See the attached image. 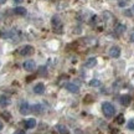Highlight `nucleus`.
I'll return each instance as SVG.
<instances>
[{"label":"nucleus","instance_id":"nucleus-19","mask_svg":"<svg viewBox=\"0 0 134 134\" xmlns=\"http://www.w3.org/2000/svg\"><path fill=\"white\" fill-rule=\"evenodd\" d=\"M32 110L35 112V113H37V112H41V105L40 104H35L32 107Z\"/></svg>","mask_w":134,"mask_h":134},{"label":"nucleus","instance_id":"nucleus-3","mask_svg":"<svg viewBox=\"0 0 134 134\" xmlns=\"http://www.w3.org/2000/svg\"><path fill=\"white\" fill-rule=\"evenodd\" d=\"M34 47L31 46V45H26V46H24V47L20 50V55L21 56H31L34 53Z\"/></svg>","mask_w":134,"mask_h":134},{"label":"nucleus","instance_id":"nucleus-1","mask_svg":"<svg viewBox=\"0 0 134 134\" xmlns=\"http://www.w3.org/2000/svg\"><path fill=\"white\" fill-rule=\"evenodd\" d=\"M102 112H103V114L107 117V118H112L115 113V108L114 105L109 103V102H103L102 103Z\"/></svg>","mask_w":134,"mask_h":134},{"label":"nucleus","instance_id":"nucleus-7","mask_svg":"<svg viewBox=\"0 0 134 134\" xmlns=\"http://www.w3.org/2000/svg\"><path fill=\"white\" fill-rule=\"evenodd\" d=\"M119 102H120V104L122 105H129L130 104V102H132V98H130L129 94H123V96H120L119 98Z\"/></svg>","mask_w":134,"mask_h":134},{"label":"nucleus","instance_id":"nucleus-12","mask_svg":"<svg viewBox=\"0 0 134 134\" xmlns=\"http://www.w3.org/2000/svg\"><path fill=\"white\" fill-rule=\"evenodd\" d=\"M10 104V98L8 96H0V105L1 107H6Z\"/></svg>","mask_w":134,"mask_h":134},{"label":"nucleus","instance_id":"nucleus-20","mask_svg":"<svg viewBox=\"0 0 134 134\" xmlns=\"http://www.w3.org/2000/svg\"><path fill=\"white\" fill-rule=\"evenodd\" d=\"M127 127H128V129L134 130V122H133V120H130L129 123H128V125H127Z\"/></svg>","mask_w":134,"mask_h":134},{"label":"nucleus","instance_id":"nucleus-26","mask_svg":"<svg viewBox=\"0 0 134 134\" xmlns=\"http://www.w3.org/2000/svg\"><path fill=\"white\" fill-rule=\"evenodd\" d=\"M5 1H6V0H0V4H4Z\"/></svg>","mask_w":134,"mask_h":134},{"label":"nucleus","instance_id":"nucleus-18","mask_svg":"<svg viewBox=\"0 0 134 134\" xmlns=\"http://www.w3.org/2000/svg\"><path fill=\"white\" fill-rule=\"evenodd\" d=\"M128 3H129V0H119V1H118V5H119L120 8H124V6L128 5Z\"/></svg>","mask_w":134,"mask_h":134},{"label":"nucleus","instance_id":"nucleus-9","mask_svg":"<svg viewBox=\"0 0 134 134\" xmlns=\"http://www.w3.org/2000/svg\"><path fill=\"white\" fill-rule=\"evenodd\" d=\"M34 92L35 93H37V94H42L43 92H45V86H43V83H37V85H35L34 87Z\"/></svg>","mask_w":134,"mask_h":134},{"label":"nucleus","instance_id":"nucleus-16","mask_svg":"<svg viewBox=\"0 0 134 134\" xmlns=\"http://www.w3.org/2000/svg\"><path fill=\"white\" fill-rule=\"evenodd\" d=\"M115 122H117L118 124H123V123H124V115H123V114H119L118 117H117Z\"/></svg>","mask_w":134,"mask_h":134},{"label":"nucleus","instance_id":"nucleus-4","mask_svg":"<svg viewBox=\"0 0 134 134\" xmlns=\"http://www.w3.org/2000/svg\"><path fill=\"white\" fill-rule=\"evenodd\" d=\"M24 70L27 72H31L34 71L35 68H36V63H35V61H32V60H27V61H25L24 62Z\"/></svg>","mask_w":134,"mask_h":134},{"label":"nucleus","instance_id":"nucleus-25","mask_svg":"<svg viewBox=\"0 0 134 134\" xmlns=\"http://www.w3.org/2000/svg\"><path fill=\"white\" fill-rule=\"evenodd\" d=\"M3 128H4V124H3V122L0 120V130H3Z\"/></svg>","mask_w":134,"mask_h":134},{"label":"nucleus","instance_id":"nucleus-11","mask_svg":"<svg viewBox=\"0 0 134 134\" xmlns=\"http://www.w3.org/2000/svg\"><path fill=\"white\" fill-rule=\"evenodd\" d=\"M85 66L88 67V68H92V67L97 66V58L92 57V58H88L86 61V63H85Z\"/></svg>","mask_w":134,"mask_h":134},{"label":"nucleus","instance_id":"nucleus-15","mask_svg":"<svg viewBox=\"0 0 134 134\" xmlns=\"http://www.w3.org/2000/svg\"><path fill=\"white\" fill-rule=\"evenodd\" d=\"M124 31H125V26L123 24H118L117 26H115V32L117 34H119L120 35V34L124 32Z\"/></svg>","mask_w":134,"mask_h":134},{"label":"nucleus","instance_id":"nucleus-2","mask_svg":"<svg viewBox=\"0 0 134 134\" xmlns=\"http://www.w3.org/2000/svg\"><path fill=\"white\" fill-rule=\"evenodd\" d=\"M52 29L57 34L62 32V23H61L60 18H57V16H53L52 18Z\"/></svg>","mask_w":134,"mask_h":134},{"label":"nucleus","instance_id":"nucleus-14","mask_svg":"<svg viewBox=\"0 0 134 134\" xmlns=\"http://www.w3.org/2000/svg\"><path fill=\"white\" fill-rule=\"evenodd\" d=\"M14 13L16 15L24 16V15H26V9H25V8H23V6H16V8L14 9Z\"/></svg>","mask_w":134,"mask_h":134},{"label":"nucleus","instance_id":"nucleus-22","mask_svg":"<svg viewBox=\"0 0 134 134\" xmlns=\"http://www.w3.org/2000/svg\"><path fill=\"white\" fill-rule=\"evenodd\" d=\"M14 134H25L24 130H18V132H15Z\"/></svg>","mask_w":134,"mask_h":134},{"label":"nucleus","instance_id":"nucleus-17","mask_svg":"<svg viewBox=\"0 0 134 134\" xmlns=\"http://www.w3.org/2000/svg\"><path fill=\"white\" fill-rule=\"evenodd\" d=\"M90 86H92V87H98V86H100V82L98 81V80H92V81L90 82Z\"/></svg>","mask_w":134,"mask_h":134},{"label":"nucleus","instance_id":"nucleus-8","mask_svg":"<svg viewBox=\"0 0 134 134\" xmlns=\"http://www.w3.org/2000/svg\"><path fill=\"white\" fill-rule=\"evenodd\" d=\"M29 112H30V104L27 103V102H23L21 105H20V113H21V114H24V115H26Z\"/></svg>","mask_w":134,"mask_h":134},{"label":"nucleus","instance_id":"nucleus-21","mask_svg":"<svg viewBox=\"0 0 134 134\" xmlns=\"http://www.w3.org/2000/svg\"><path fill=\"white\" fill-rule=\"evenodd\" d=\"M3 117L9 120V119H10V113H6V112H4V113H3Z\"/></svg>","mask_w":134,"mask_h":134},{"label":"nucleus","instance_id":"nucleus-27","mask_svg":"<svg viewBox=\"0 0 134 134\" xmlns=\"http://www.w3.org/2000/svg\"><path fill=\"white\" fill-rule=\"evenodd\" d=\"M133 11H134V5H133Z\"/></svg>","mask_w":134,"mask_h":134},{"label":"nucleus","instance_id":"nucleus-23","mask_svg":"<svg viewBox=\"0 0 134 134\" xmlns=\"http://www.w3.org/2000/svg\"><path fill=\"white\" fill-rule=\"evenodd\" d=\"M130 41H132V42H134V32L130 35Z\"/></svg>","mask_w":134,"mask_h":134},{"label":"nucleus","instance_id":"nucleus-5","mask_svg":"<svg viewBox=\"0 0 134 134\" xmlns=\"http://www.w3.org/2000/svg\"><path fill=\"white\" fill-rule=\"evenodd\" d=\"M109 56L113 58H118L120 56V47L119 46H112L109 50Z\"/></svg>","mask_w":134,"mask_h":134},{"label":"nucleus","instance_id":"nucleus-6","mask_svg":"<svg viewBox=\"0 0 134 134\" xmlns=\"http://www.w3.org/2000/svg\"><path fill=\"white\" fill-rule=\"evenodd\" d=\"M65 88H66L67 91L72 92V93H77V92L80 91V87L77 86V85H75V83H71V82L66 83V85H65Z\"/></svg>","mask_w":134,"mask_h":134},{"label":"nucleus","instance_id":"nucleus-13","mask_svg":"<svg viewBox=\"0 0 134 134\" xmlns=\"http://www.w3.org/2000/svg\"><path fill=\"white\" fill-rule=\"evenodd\" d=\"M56 129H57V132L60 134H70V130L67 129L65 125H62V124H57L56 125Z\"/></svg>","mask_w":134,"mask_h":134},{"label":"nucleus","instance_id":"nucleus-24","mask_svg":"<svg viewBox=\"0 0 134 134\" xmlns=\"http://www.w3.org/2000/svg\"><path fill=\"white\" fill-rule=\"evenodd\" d=\"M14 3H16V4H20V3H23V0H13Z\"/></svg>","mask_w":134,"mask_h":134},{"label":"nucleus","instance_id":"nucleus-10","mask_svg":"<svg viewBox=\"0 0 134 134\" xmlns=\"http://www.w3.org/2000/svg\"><path fill=\"white\" fill-rule=\"evenodd\" d=\"M25 127L27 128V129H32L36 127V120L34 119V118H30V119H26L25 120Z\"/></svg>","mask_w":134,"mask_h":134}]
</instances>
